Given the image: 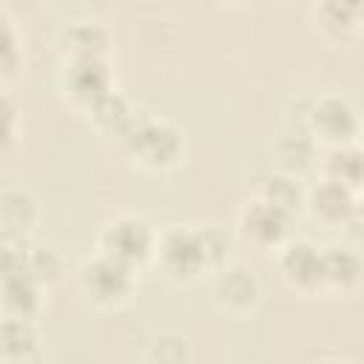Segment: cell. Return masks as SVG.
<instances>
[{
  "instance_id": "6da1fadb",
  "label": "cell",
  "mask_w": 364,
  "mask_h": 364,
  "mask_svg": "<svg viewBox=\"0 0 364 364\" xmlns=\"http://www.w3.org/2000/svg\"><path fill=\"white\" fill-rule=\"evenodd\" d=\"M122 145L128 156L148 171H165L182 156V134L156 117H134L131 128L122 134Z\"/></svg>"
},
{
  "instance_id": "7a4b0ae2",
  "label": "cell",
  "mask_w": 364,
  "mask_h": 364,
  "mask_svg": "<svg viewBox=\"0 0 364 364\" xmlns=\"http://www.w3.org/2000/svg\"><path fill=\"white\" fill-rule=\"evenodd\" d=\"M154 245H156L154 228L148 225V219H142L136 213H119V216L108 219L100 233V253H105L122 264H131V267L151 259Z\"/></svg>"
},
{
  "instance_id": "3957f363",
  "label": "cell",
  "mask_w": 364,
  "mask_h": 364,
  "mask_svg": "<svg viewBox=\"0 0 364 364\" xmlns=\"http://www.w3.org/2000/svg\"><path fill=\"white\" fill-rule=\"evenodd\" d=\"M77 279H80L82 293L100 307H114V304L125 301L134 290V267L122 264L100 250L80 264Z\"/></svg>"
},
{
  "instance_id": "277c9868",
  "label": "cell",
  "mask_w": 364,
  "mask_h": 364,
  "mask_svg": "<svg viewBox=\"0 0 364 364\" xmlns=\"http://www.w3.org/2000/svg\"><path fill=\"white\" fill-rule=\"evenodd\" d=\"M304 125L313 142H327L330 148L350 145L358 134V114L350 100L338 94H321L304 111Z\"/></svg>"
},
{
  "instance_id": "5b68a950",
  "label": "cell",
  "mask_w": 364,
  "mask_h": 364,
  "mask_svg": "<svg viewBox=\"0 0 364 364\" xmlns=\"http://www.w3.org/2000/svg\"><path fill=\"white\" fill-rule=\"evenodd\" d=\"M154 256L162 273L176 282H191L208 267L196 239V228H188V225H171L162 236H156Z\"/></svg>"
},
{
  "instance_id": "8992f818",
  "label": "cell",
  "mask_w": 364,
  "mask_h": 364,
  "mask_svg": "<svg viewBox=\"0 0 364 364\" xmlns=\"http://www.w3.org/2000/svg\"><path fill=\"white\" fill-rule=\"evenodd\" d=\"M290 225H293V216L287 210L270 205L256 193L239 208V233L253 245H262V247L282 245Z\"/></svg>"
},
{
  "instance_id": "52a82bcc",
  "label": "cell",
  "mask_w": 364,
  "mask_h": 364,
  "mask_svg": "<svg viewBox=\"0 0 364 364\" xmlns=\"http://www.w3.org/2000/svg\"><path fill=\"white\" fill-rule=\"evenodd\" d=\"M63 88L80 105H91L97 97L111 91V68L105 57L97 54H68L63 65Z\"/></svg>"
},
{
  "instance_id": "ba28073f",
  "label": "cell",
  "mask_w": 364,
  "mask_h": 364,
  "mask_svg": "<svg viewBox=\"0 0 364 364\" xmlns=\"http://www.w3.org/2000/svg\"><path fill=\"white\" fill-rule=\"evenodd\" d=\"M279 270L284 282H290L299 290L321 287V247H316L307 239L284 242L279 250Z\"/></svg>"
},
{
  "instance_id": "9c48e42d",
  "label": "cell",
  "mask_w": 364,
  "mask_h": 364,
  "mask_svg": "<svg viewBox=\"0 0 364 364\" xmlns=\"http://www.w3.org/2000/svg\"><path fill=\"white\" fill-rule=\"evenodd\" d=\"M259 279L247 264H222L213 282L216 301L230 313H245L259 301Z\"/></svg>"
},
{
  "instance_id": "30bf717a",
  "label": "cell",
  "mask_w": 364,
  "mask_h": 364,
  "mask_svg": "<svg viewBox=\"0 0 364 364\" xmlns=\"http://www.w3.org/2000/svg\"><path fill=\"white\" fill-rule=\"evenodd\" d=\"M304 205L310 208V213L318 222L344 225V222H350L355 216V191H350V188H344L338 182L321 179L304 193Z\"/></svg>"
},
{
  "instance_id": "8fae6325",
  "label": "cell",
  "mask_w": 364,
  "mask_h": 364,
  "mask_svg": "<svg viewBox=\"0 0 364 364\" xmlns=\"http://www.w3.org/2000/svg\"><path fill=\"white\" fill-rule=\"evenodd\" d=\"M40 287L28 273L17 270L0 279V310L14 318H34L40 310Z\"/></svg>"
},
{
  "instance_id": "7c38bea8",
  "label": "cell",
  "mask_w": 364,
  "mask_h": 364,
  "mask_svg": "<svg viewBox=\"0 0 364 364\" xmlns=\"http://www.w3.org/2000/svg\"><path fill=\"white\" fill-rule=\"evenodd\" d=\"M40 350V330L34 318L0 316V358L26 361Z\"/></svg>"
},
{
  "instance_id": "4fadbf2b",
  "label": "cell",
  "mask_w": 364,
  "mask_h": 364,
  "mask_svg": "<svg viewBox=\"0 0 364 364\" xmlns=\"http://www.w3.org/2000/svg\"><path fill=\"white\" fill-rule=\"evenodd\" d=\"M361 256L350 245H327L321 247V287L347 290L358 282Z\"/></svg>"
},
{
  "instance_id": "5bb4252c",
  "label": "cell",
  "mask_w": 364,
  "mask_h": 364,
  "mask_svg": "<svg viewBox=\"0 0 364 364\" xmlns=\"http://www.w3.org/2000/svg\"><path fill=\"white\" fill-rule=\"evenodd\" d=\"M88 114H91V119H94V125L102 131V134H117L119 139H122V134L131 128V122H134V108H131V102L119 94V91H105L102 97H97L91 105H88Z\"/></svg>"
},
{
  "instance_id": "9a60e30c",
  "label": "cell",
  "mask_w": 364,
  "mask_h": 364,
  "mask_svg": "<svg viewBox=\"0 0 364 364\" xmlns=\"http://www.w3.org/2000/svg\"><path fill=\"white\" fill-rule=\"evenodd\" d=\"M37 222V202L28 191H3L0 193V230L28 236V230Z\"/></svg>"
},
{
  "instance_id": "2e32d148",
  "label": "cell",
  "mask_w": 364,
  "mask_h": 364,
  "mask_svg": "<svg viewBox=\"0 0 364 364\" xmlns=\"http://www.w3.org/2000/svg\"><path fill=\"white\" fill-rule=\"evenodd\" d=\"M108 28L100 20H71L65 28V43H68V54H97L105 57L108 48Z\"/></svg>"
},
{
  "instance_id": "e0dca14e",
  "label": "cell",
  "mask_w": 364,
  "mask_h": 364,
  "mask_svg": "<svg viewBox=\"0 0 364 364\" xmlns=\"http://www.w3.org/2000/svg\"><path fill=\"white\" fill-rule=\"evenodd\" d=\"M324 179L355 191L361 182V151L353 142L330 148V154L324 156Z\"/></svg>"
},
{
  "instance_id": "ac0fdd59",
  "label": "cell",
  "mask_w": 364,
  "mask_h": 364,
  "mask_svg": "<svg viewBox=\"0 0 364 364\" xmlns=\"http://www.w3.org/2000/svg\"><path fill=\"white\" fill-rule=\"evenodd\" d=\"M256 196H262V199H267L270 205L287 210L290 216H296V210H299L301 202H304L301 185L296 182V176H290V173H284V171L264 176V179L259 182V188H256Z\"/></svg>"
},
{
  "instance_id": "d6986e66",
  "label": "cell",
  "mask_w": 364,
  "mask_h": 364,
  "mask_svg": "<svg viewBox=\"0 0 364 364\" xmlns=\"http://www.w3.org/2000/svg\"><path fill=\"white\" fill-rule=\"evenodd\" d=\"M23 273H28L37 284H51L63 273V259L54 247L28 242V250H26V259H23Z\"/></svg>"
},
{
  "instance_id": "ffe728a7",
  "label": "cell",
  "mask_w": 364,
  "mask_h": 364,
  "mask_svg": "<svg viewBox=\"0 0 364 364\" xmlns=\"http://www.w3.org/2000/svg\"><path fill=\"white\" fill-rule=\"evenodd\" d=\"M358 14H361V6H358V3L327 0V3L316 6L318 26H321L324 31H333V34H344V31L355 28V26H358Z\"/></svg>"
},
{
  "instance_id": "44dd1931",
  "label": "cell",
  "mask_w": 364,
  "mask_h": 364,
  "mask_svg": "<svg viewBox=\"0 0 364 364\" xmlns=\"http://www.w3.org/2000/svg\"><path fill=\"white\" fill-rule=\"evenodd\" d=\"M196 239H199V247H202L208 267H222L228 262V253L233 247V236L222 225H199Z\"/></svg>"
},
{
  "instance_id": "7402d4cb",
  "label": "cell",
  "mask_w": 364,
  "mask_h": 364,
  "mask_svg": "<svg viewBox=\"0 0 364 364\" xmlns=\"http://www.w3.org/2000/svg\"><path fill=\"white\" fill-rule=\"evenodd\" d=\"M279 159L284 165V173L293 176L296 171H304L307 165H313V159H316V142L307 134L284 136L279 142Z\"/></svg>"
},
{
  "instance_id": "603a6c76",
  "label": "cell",
  "mask_w": 364,
  "mask_h": 364,
  "mask_svg": "<svg viewBox=\"0 0 364 364\" xmlns=\"http://www.w3.org/2000/svg\"><path fill=\"white\" fill-rule=\"evenodd\" d=\"M148 358L154 364H185L188 361V338L182 333L165 330L151 338L148 344Z\"/></svg>"
},
{
  "instance_id": "cb8c5ba5",
  "label": "cell",
  "mask_w": 364,
  "mask_h": 364,
  "mask_svg": "<svg viewBox=\"0 0 364 364\" xmlns=\"http://www.w3.org/2000/svg\"><path fill=\"white\" fill-rule=\"evenodd\" d=\"M28 242H31L28 236L0 230V279H6L9 273L23 270V259H26Z\"/></svg>"
},
{
  "instance_id": "d4e9b609",
  "label": "cell",
  "mask_w": 364,
  "mask_h": 364,
  "mask_svg": "<svg viewBox=\"0 0 364 364\" xmlns=\"http://www.w3.org/2000/svg\"><path fill=\"white\" fill-rule=\"evenodd\" d=\"M20 68V48H17V34L11 20L0 11V80L14 77Z\"/></svg>"
},
{
  "instance_id": "484cf974",
  "label": "cell",
  "mask_w": 364,
  "mask_h": 364,
  "mask_svg": "<svg viewBox=\"0 0 364 364\" xmlns=\"http://www.w3.org/2000/svg\"><path fill=\"white\" fill-rule=\"evenodd\" d=\"M14 131H17V105L9 94L0 91V154L14 142Z\"/></svg>"
},
{
  "instance_id": "4316f807",
  "label": "cell",
  "mask_w": 364,
  "mask_h": 364,
  "mask_svg": "<svg viewBox=\"0 0 364 364\" xmlns=\"http://www.w3.org/2000/svg\"><path fill=\"white\" fill-rule=\"evenodd\" d=\"M318 364H344V361H318Z\"/></svg>"
}]
</instances>
